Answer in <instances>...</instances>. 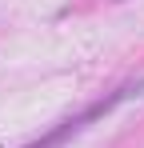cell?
I'll return each instance as SVG.
<instances>
[{
	"mask_svg": "<svg viewBox=\"0 0 144 148\" xmlns=\"http://www.w3.org/2000/svg\"><path fill=\"white\" fill-rule=\"evenodd\" d=\"M132 96H144V80H132V84H124V88H116L112 96H104V100H96L92 108H84L80 116H72V120H64L56 132H48L44 140H36V144H28V148H60L68 136H76V132H84L92 120H100V116H108L116 104H124V100H132Z\"/></svg>",
	"mask_w": 144,
	"mask_h": 148,
	"instance_id": "obj_1",
	"label": "cell"
}]
</instances>
